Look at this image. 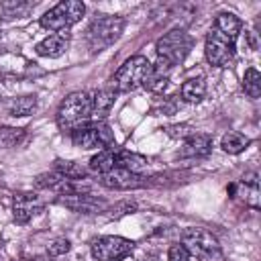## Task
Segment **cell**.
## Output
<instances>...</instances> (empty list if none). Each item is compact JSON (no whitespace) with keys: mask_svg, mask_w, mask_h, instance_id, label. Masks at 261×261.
I'll return each mask as SVG.
<instances>
[{"mask_svg":"<svg viewBox=\"0 0 261 261\" xmlns=\"http://www.w3.org/2000/svg\"><path fill=\"white\" fill-rule=\"evenodd\" d=\"M92 120V96L88 92L69 94L57 108V124L61 130L73 133Z\"/></svg>","mask_w":261,"mask_h":261,"instance_id":"cell-1","label":"cell"},{"mask_svg":"<svg viewBox=\"0 0 261 261\" xmlns=\"http://www.w3.org/2000/svg\"><path fill=\"white\" fill-rule=\"evenodd\" d=\"M151 69L153 65L145 55H133L118 67V71L112 77V86L116 92L137 90L139 86L147 84V80L151 77Z\"/></svg>","mask_w":261,"mask_h":261,"instance_id":"cell-2","label":"cell"},{"mask_svg":"<svg viewBox=\"0 0 261 261\" xmlns=\"http://www.w3.org/2000/svg\"><path fill=\"white\" fill-rule=\"evenodd\" d=\"M124 29V18L120 16H98L92 20V24L88 27V47L90 51H104L106 47H110L122 33Z\"/></svg>","mask_w":261,"mask_h":261,"instance_id":"cell-3","label":"cell"},{"mask_svg":"<svg viewBox=\"0 0 261 261\" xmlns=\"http://www.w3.org/2000/svg\"><path fill=\"white\" fill-rule=\"evenodd\" d=\"M192 45H194V39H192L186 31H181V29H173V31L165 33V35L157 41L155 49H157L159 59L167 61V63L173 67V65L181 63V61L188 57Z\"/></svg>","mask_w":261,"mask_h":261,"instance_id":"cell-4","label":"cell"},{"mask_svg":"<svg viewBox=\"0 0 261 261\" xmlns=\"http://www.w3.org/2000/svg\"><path fill=\"white\" fill-rule=\"evenodd\" d=\"M86 12V6L84 2H77V0H63L59 4H55L51 10H47L43 16H41V27L43 29H49V31H65L69 29L71 24H75Z\"/></svg>","mask_w":261,"mask_h":261,"instance_id":"cell-5","label":"cell"},{"mask_svg":"<svg viewBox=\"0 0 261 261\" xmlns=\"http://www.w3.org/2000/svg\"><path fill=\"white\" fill-rule=\"evenodd\" d=\"M71 143L80 149H108L114 147V135L104 122H90L71 133Z\"/></svg>","mask_w":261,"mask_h":261,"instance_id":"cell-6","label":"cell"},{"mask_svg":"<svg viewBox=\"0 0 261 261\" xmlns=\"http://www.w3.org/2000/svg\"><path fill=\"white\" fill-rule=\"evenodd\" d=\"M181 245L190 251V255H196L200 259H212L214 255L220 253V245L216 241V237L206 230V228H186L181 234Z\"/></svg>","mask_w":261,"mask_h":261,"instance_id":"cell-7","label":"cell"},{"mask_svg":"<svg viewBox=\"0 0 261 261\" xmlns=\"http://www.w3.org/2000/svg\"><path fill=\"white\" fill-rule=\"evenodd\" d=\"M234 41L237 39H232L212 27L206 37V59L216 67L228 65L234 57Z\"/></svg>","mask_w":261,"mask_h":261,"instance_id":"cell-8","label":"cell"},{"mask_svg":"<svg viewBox=\"0 0 261 261\" xmlns=\"http://www.w3.org/2000/svg\"><path fill=\"white\" fill-rule=\"evenodd\" d=\"M135 243L122 237H98L90 243L92 257L98 261H120L133 251Z\"/></svg>","mask_w":261,"mask_h":261,"instance_id":"cell-9","label":"cell"},{"mask_svg":"<svg viewBox=\"0 0 261 261\" xmlns=\"http://www.w3.org/2000/svg\"><path fill=\"white\" fill-rule=\"evenodd\" d=\"M55 204L71 210V212H80V214H98L102 210H106V202L98 196L92 194H65V196H57Z\"/></svg>","mask_w":261,"mask_h":261,"instance_id":"cell-10","label":"cell"},{"mask_svg":"<svg viewBox=\"0 0 261 261\" xmlns=\"http://www.w3.org/2000/svg\"><path fill=\"white\" fill-rule=\"evenodd\" d=\"M145 175L143 173H135L130 169H124V167H114L106 173H102V186L110 188V190H135V188H141L145 186Z\"/></svg>","mask_w":261,"mask_h":261,"instance_id":"cell-11","label":"cell"},{"mask_svg":"<svg viewBox=\"0 0 261 261\" xmlns=\"http://www.w3.org/2000/svg\"><path fill=\"white\" fill-rule=\"evenodd\" d=\"M45 208L43 200L35 194H18L14 196V202H12V216L18 224H27L33 216L41 214Z\"/></svg>","mask_w":261,"mask_h":261,"instance_id":"cell-12","label":"cell"},{"mask_svg":"<svg viewBox=\"0 0 261 261\" xmlns=\"http://www.w3.org/2000/svg\"><path fill=\"white\" fill-rule=\"evenodd\" d=\"M230 192L234 196H239L247 206L259 208V181H257V173H251L243 181L230 186Z\"/></svg>","mask_w":261,"mask_h":261,"instance_id":"cell-13","label":"cell"},{"mask_svg":"<svg viewBox=\"0 0 261 261\" xmlns=\"http://www.w3.org/2000/svg\"><path fill=\"white\" fill-rule=\"evenodd\" d=\"M212 149V139L208 135H200V133H192L181 149V157H204L208 155Z\"/></svg>","mask_w":261,"mask_h":261,"instance_id":"cell-14","label":"cell"},{"mask_svg":"<svg viewBox=\"0 0 261 261\" xmlns=\"http://www.w3.org/2000/svg\"><path fill=\"white\" fill-rule=\"evenodd\" d=\"M114 90H98L92 94V118L94 122H102V118L108 114V110L114 104Z\"/></svg>","mask_w":261,"mask_h":261,"instance_id":"cell-15","label":"cell"},{"mask_svg":"<svg viewBox=\"0 0 261 261\" xmlns=\"http://www.w3.org/2000/svg\"><path fill=\"white\" fill-rule=\"evenodd\" d=\"M67 49V35H51L47 39H43L35 51L41 55V57H59L61 53H65Z\"/></svg>","mask_w":261,"mask_h":261,"instance_id":"cell-16","label":"cell"},{"mask_svg":"<svg viewBox=\"0 0 261 261\" xmlns=\"http://www.w3.org/2000/svg\"><path fill=\"white\" fill-rule=\"evenodd\" d=\"M116 157H118V149L116 147L102 149L98 155H94L90 159V169L102 175V173H106V171H110V169L116 167Z\"/></svg>","mask_w":261,"mask_h":261,"instance_id":"cell-17","label":"cell"},{"mask_svg":"<svg viewBox=\"0 0 261 261\" xmlns=\"http://www.w3.org/2000/svg\"><path fill=\"white\" fill-rule=\"evenodd\" d=\"M241 27H243L241 20H239L234 14H230V12H220V14L216 16V20H214V29H218L220 33H224V35H228V37H232V39L239 37Z\"/></svg>","mask_w":261,"mask_h":261,"instance_id":"cell-18","label":"cell"},{"mask_svg":"<svg viewBox=\"0 0 261 261\" xmlns=\"http://www.w3.org/2000/svg\"><path fill=\"white\" fill-rule=\"evenodd\" d=\"M33 8H35V2H29V0H4V2L0 4V10L4 12L6 18L27 16Z\"/></svg>","mask_w":261,"mask_h":261,"instance_id":"cell-19","label":"cell"},{"mask_svg":"<svg viewBox=\"0 0 261 261\" xmlns=\"http://www.w3.org/2000/svg\"><path fill=\"white\" fill-rule=\"evenodd\" d=\"M204 94H206L204 77H192V80L184 82V86H181V96L188 102H200L204 98Z\"/></svg>","mask_w":261,"mask_h":261,"instance_id":"cell-20","label":"cell"},{"mask_svg":"<svg viewBox=\"0 0 261 261\" xmlns=\"http://www.w3.org/2000/svg\"><path fill=\"white\" fill-rule=\"evenodd\" d=\"M249 137H245V135H241V133H237V130H230V133H226L224 137H222V149L226 151V153H230V155H237V153H241V151H245L247 147H249Z\"/></svg>","mask_w":261,"mask_h":261,"instance_id":"cell-21","label":"cell"},{"mask_svg":"<svg viewBox=\"0 0 261 261\" xmlns=\"http://www.w3.org/2000/svg\"><path fill=\"white\" fill-rule=\"evenodd\" d=\"M243 90L249 98H259L261 96V75L255 67H249L245 71V77H243Z\"/></svg>","mask_w":261,"mask_h":261,"instance_id":"cell-22","label":"cell"},{"mask_svg":"<svg viewBox=\"0 0 261 261\" xmlns=\"http://www.w3.org/2000/svg\"><path fill=\"white\" fill-rule=\"evenodd\" d=\"M35 106H37V100L33 96H22V98H16L8 104V112L12 116H27L35 110Z\"/></svg>","mask_w":261,"mask_h":261,"instance_id":"cell-23","label":"cell"},{"mask_svg":"<svg viewBox=\"0 0 261 261\" xmlns=\"http://www.w3.org/2000/svg\"><path fill=\"white\" fill-rule=\"evenodd\" d=\"M55 171L69 179H86V169L75 161H57Z\"/></svg>","mask_w":261,"mask_h":261,"instance_id":"cell-24","label":"cell"},{"mask_svg":"<svg viewBox=\"0 0 261 261\" xmlns=\"http://www.w3.org/2000/svg\"><path fill=\"white\" fill-rule=\"evenodd\" d=\"M22 128H0V147H14L22 139Z\"/></svg>","mask_w":261,"mask_h":261,"instance_id":"cell-25","label":"cell"},{"mask_svg":"<svg viewBox=\"0 0 261 261\" xmlns=\"http://www.w3.org/2000/svg\"><path fill=\"white\" fill-rule=\"evenodd\" d=\"M135 210H137V204H135L133 200H122V202H118V204H114V206L110 208L108 216H110V218H120V216L130 214V212H135Z\"/></svg>","mask_w":261,"mask_h":261,"instance_id":"cell-26","label":"cell"},{"mask_svg":"<svg viewBox=\"0 0 261 261\" xmlns=\"http://www.w3.org/2000/svg\"><path fill=\"white\" fill-rule=\"evenodd\" d=\"M167 261H190V251L181 243H173L167 251Z\"/></svg>","mask_w":261,"mask_h":261,"instance_id":"cell-27","label":"cell"},{"mask_svg":"<svg viewBox=\"0 0 261 261\" xmlns=\"http://www.w3.org/2000/svg\"><path fill=\"white\" fill-rule=\"evenodd\" d=\"M67 251H69V241H67V239H57V241H53V245L49 247V253H47V255L57 257V255H63V253H67Z\"/></svg>","mask_w":261,"mask_h":261,"instance_id":"cell-28","label":"cell"},{"mask_svg":"<svg viewBox=\"0 0 261 261\" xmlns=\"http://www.w3.org/2000/svg\"><path fill=\"white\" fill-rule=\"evenodd\" d=\"M188 128H190V126L181 124V126H169L167 130H169L171 137H186V139H188V137L192 135V130H188Z\"/></svg>","mask_w":261,"mask_h":261,"instance_id":"cell-29","label":"cell"},{"mask_svg":"<svg viewBox=\"0 0 261 261\" xmlns=\"http://www.w3.org/2000/svg\"><path fill=\"white\" fill-rule=\"evenodd\" d=\"M35 261H53V257H51V255H41V257H37Z\"/></svg>","mask_w":261,"mask_h":261,"instance_id":"cell-30","label":"cell"},{"mask_svg":"<svg viewBox=\"0 0 261 261\" xmlns=\"http://www.w3.org/2000/svg\"><path fill=\"white\" fill-rule=\"evenodd\" d=\"M0 41H2V35H0Z\"/></svg>","mask_w":261,"mask_h":261,"instance_id":"cell-31","label":"cell"}]
</instances>
